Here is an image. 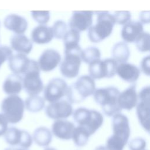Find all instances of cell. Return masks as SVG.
<instances>
[{
	"label": "cell",
	"instance_id": "6da1fadb",
	"mask_svg": "<svg viewBox=\"0 0 150 150\" xmlns=\"http://www.w3.org/2000/svg\"><path fill=\"white\" fill-rule=\"evenodd\" d=\"M120 92L117 88L110 86L100 88L94 92V99L99 104L104 114L111 117L119 114L121 109L118 104V98Z\"/></svg>",
	"mask_w": 150,
	"mask_h": 150
},
{
	"label": "cell",
	"instance_id": "7a4b0ae2",
	"mask_svg": "<svg viewBox=\"0 0 150 150\" xmlns=\"http://www.w3.org/2000/svg\"><path fill=\"white\" fill-rule=\"evenodd\" d=\"M95 12L97 13V22L88 28V37L91 42L98 43L111 34L115 22L112 14L108 11Z\"/></svg>",
	"mask_w": 150,
	"mask_h": 150
},
{
	"label": "cell",
	"instance_id": "3957f363",
	"mask_svg": "<svg viewBox=\"0 0 150 150\" xmlns=\"http://www.w3.org/2000/svg\"><path fill=\"white\" fill-rule=\"evenodd\" d=\"M95 88L94 80L89 76L84 75L67 87L66 96L70 104H78L92 95Z\"/></svg>",
	"mask_w": 150,
	"mask_h": 150
},
{
	"label": "cell",
	"instance_id": "277c9868",
	"mask_svg": "<svg viewBox=\"0 0 150 150\" xmlns=\"http://www.w3.org/2000/svg\"><path fill=\"white\" fill-rule=\"evenodd\" d=\"M73 119L79 126L84 127L91 135L100 128L104 121L102 114L96 111L80 107L73 112Z\"/></svg>",
	"mask_w": 150,
	"mask_h": 150
},
{
	"label": "cell",
	"instance_id": "5b68a950",
	"mask_svg": "<svg viewBox=\"0 0 150 150\" xmlns=\"http://www.w3.org/2000/svg\"><path fill=\"white\" fill-rule=\"evenodd\" d=\"M112 127L113 134L107 140L115 146L124 148L131 133L127 117L120 113L114 115L112 120Z\"/></svg>",
	"mask_w": 150,
	"mask_h": 150
},
{
	"label": "cell",
	"instance_id": "8992f818",
	"mask_svg": "<svg viewBox=\"0 0 150 150\" xmlns=\"http://www.w3.org/2000/svg\"><path fill=\"white\" fill-rule=\"evenodd\" d=\"M25 104L17 95H12L5 98L1 105L2 114L8 123L16 124L23 118Z\"/></svg>",
	"mask_w": 150,
	"mask_h": 150
},
{
	"label": "cell",
	"instance_id": "52a82bcc",
	"mask_svg": "<svg viewBox=\"0 0 150 150\" xmlns=\"http://www.w3.org/2000/svg\"><path fill=\"white\" fill-rule=\"evenodd\" d=\"M82 50L80 46L68 51H64V57L60 65L62 74L67 78L76 77L81 62Z\"/></svg>",
	"mask_w": 150,
	"mask_h": 150
},
{
	"label": "cell",
	"instance_id": "ba28073f",
	"mask_svg": "<svg viewBox=\"0 0 150 150\" xmlns=\"http://www.w3.org/2000/svg\"><path fill=\"white\" fill-rule=\"evenodd\" d=\"M118 63L113 59L98 60L89 64L88 72L92 79L111 78L116 74Z\"/></svg>",
	"mask_w": 150,
	"mask_h": 150
},
{
	"label": "cell",
	"instance_id": "9c48e42d",
	"mask_svg": "<svg viewBox=\"0 0 150 150\" xmlns=\"http://www.w3.org/2000/svg\"><path fill=\"white\" fill-rule=\"evenodd\" d=\"M22 79L23 87L30 96H36L43 90V84L40 77L39 67L37 62L30 70L24 74Z\"/></svg>",
	"mask_w": 150,
	"mask_h": 150
},
{
	"label": "cell",
	"instance_id": "30bf717a",
	"mask_svg": "<svg viewBox=\"0 0 150 150\" xmlns=\"http://www.w3.org/2000/svg\"><path fill=\"white\" fill-rule=\"evenodd\" d=\"M6 142L11 146H19L20 148L27 149L32 144V138L29 132L12 127L8 128L4 134Z\"/></svg>",
	"mask_w": 150,
	"mask_h": 150
},
{
	"label": "cell",
	"instance_id": "8fae6325",
	"mask_svg": "<svg viewBox=\"0 0 150 150\" xmlns=\"http://www.w3.org/2000/svg\"><path fill=\"white\" fill-rule=\"evenodd\" d=\"M137 107V114L141 126L147 131H149V87L142 88L139 93Z\"/></svg>",
	"mask_w": 150,
	"mask_h": 150
},
{
	"label": "cell",
	"instance_id": "7c38bea8",
	"mask_svg": "<svg viewBox=\"0 0 150 150\" xmlns=\"http://www.w3.org/2000/svg\"><path fill=\"white\" fill-rule=\"evenodd\" d=\"M67 87V84L63 79H52L45 88L44 97L50 103L58 101L64 96H66Z\"/></svg>",
	"mask_w": 150,
	"mask_h": 150
},
{
	"label": "cell",
	"instance_id": "4fadbf2b",
	"mask_svg": "<svg viewBox=\"0 0 150 150\" xmlns=\"http://www.w3.org/2000/svg\"><path fill=\"white\" fill-rule=\"evenodd\" d=\"M93 11H75L69 21L70 29L76 30L78 32L84 31L88 29L93 23Z\"/></svg>",
	"mask_w": 150,
	"mask_h": 150
},
{
	"label": "cell",
	"instance_id": "5bb4252c",
	"mask_svg": "<svg viewBox=\"0 0 150 150\" xmlns=\"http://www.w3.org/2000/svg\"><path fill=\"white\" fill-rule=\"evenodd\" d=\"M46 115L52 119L66 118L73 113L71 104L66 100H62L49 104L45 109Z\"/></svg>",
	"mask_w": 150,
	"mask_h": 150
},
{
	"label": "cell",
	"instance_id": "9a60e30c",
	"mask_svg": "<svg viewBox=\"0 0 150 150\" xmlns=\"http://www.w3.org/2000/svg\"><path fill=\"white\" fill-rule=\"evenodd\" d=\"M8 64L11 70L15 74H25L36 62L29 59L26 55L18 53L12 54L9 59Z\"/></svg>",
	"mask_w": 150,
	"mask_h": 150
},
{
	"label": "cell",
	"instance_id": "2e32d148",
	"mask_svg": "<svg viewBox=\"0 0 150 150\" xmlns=\"http://www.w3.org/2000/svg\"><path fill=\"white\" fill-rule=\"evenodd\" d=\"M61 60L59 53L54 49H46L40 55L38 65L43 71H50L55 69Z\"/></svg>",
	"mask_w": 150,
	"mask_h": 150
},
{
	"label": "cell",
	"instance_id": "e0dca14e",
	"mask_svg": "<svg viewBox=\"0 0 150 150\" xmlns=\"http://www.w3.org/2000/svg\"><path fill=\"white\" fill-rule=\"evenodd\" d=\"M138 96L136 91V85L133 84L122 93L118 98V104L120 108L127 110H131L137 105Z\"/></svg>",
	"mask_w": 150,
	"mask_h": 150
},
{
	"label": "cell",
	"instance_id": "ac0fdd59",
	"mask_svg": "<svg viewBox=\"0 0 150 150\" xmlns=\"http://www.w3.org/2000/svg\"><path fill=\"white\" fill-rule=\"evenodd\" d=\"M142 32L143 25L141 22L130 21L123 26L121 36L125 42L133 43Z\"/></svg>",
	"mask_w": 150,
	"mask_h": 150
},
{
	"label": "cell",
	"instance_id": "d6986e66",
	"mask_svg": "<svg viewBox=\"0 0 150 150\" xmlns=\"http://www.w3.org/2000/svg\"><path fill=\"white\" fill-rule=\"evenodd\" d=\"M75 128L73 122L63 120H57L52 124L53 134L58 138L69 140L71 138L72 133Z\"/></svg>",
	"mask_w": 150,
	"mask_h": 150
},
{
	"label": "cell",
	"instance_id": "ffe728a7",
	"mask_svg": "<svg viewBox=\"0 0 150 150\" xmlns=\"http://www.w3.org/2000/svg\"><path fill=\"white\" fill-rule=\"evenodd\" d=\"M5 27L16 35H22L28 28V22L26 19L17 14L8 15L4 21Z\"/></svg>",
	"mask_w": 150,
	"mask_h": 150
},
{
	"label": "cell",
	"instance_id": "44dd1931",
	"mask_svg": "<svg viewBox=\"0 0 150 150\" xmlns=\"http://www.w3.org/2000/svg\"><path fill=\"white\" fill-rule=\"evenodd\" d=\"M116 73L125 81L134 83L138 79L140 74V70L134 64L124 63H120L118 65Z\"/></svg>",
	"mask_w": 150,
	"mask_h": 150
},
{
	"label": "cell",
	"instance_id": "7402d4cb",
	"mask_svg": "<svg viewBox=\"0 0 150 150\" xmlns=\"http://www.w3.org/2000/svg\"><path fill=\"white\" fill-rule=\"evenodd\" d=\"M53 38L52 27L40 25L35 27L31 33L32 40L37 44L49 43Z\"/></svg>",
	"mask_w": 150,
	"mask_h": 150
},
{
	"label": "cell",
	"instance_id": "603a6c76",
	"mask_svg": "<svg viewBox=\"0 0 150 150\" xmlns=\"http://www.w3.org/2000/svg\"><path fill=\"white\" fill-rule=\"evenodd\" d=\"M11 46L12 49L25 55L29 54L33 47L32 42L23 34L13 35L11 38Z\"/></svg>",
	"mask_w": 150,
	"mask_h": 150
},
{
	"label": "cell",
	"instance_id": "cb8c5ba5",
	"mask_svg": "<svg viewBox=\"0 0 150 150\" xmlns=\"http://www.w3.org/2000/svg\"><path fill=\"white\" fill-rule=\"evenodd\" d=\"M22 77L18 74H12L7 77L3 84V90L8 95L19 94L22 88Z\"/></svg>",
	"mask_w": 150,
	"mask_h": 150
},
{
	"label": "cell",
	"instance_id": "d4e9b609",
	"mask_svg": "<svg viewBox=\"0 0 150 150\" xmlns=\"http://www.w3.org/2000/svg\"><path fill=\"white\" fill-rule=\"evenodd\" d=\"M112 55L113 59L117 63H126L130 55L129 49L127 43L124 42H120L115 43L112 49Z\"/></svg>",
	"mask_w": 150,
	"mask_h": 150
},
{
	"label": "cell",
	"instance_id": "484cf974",
	"mask_svg": "<svg viewBox=\"0 0 150 150\" xmlns=\"http://www.w3.org/2000/svg\"><path fill=\"white\" fill-rule=\"evenodd\" d=\"M32 139L40 146H47L52 142V134L47 128L40 127L35 130Z\"/></svg>",
	"mask_w": 150,
	"mask_h": 150
},
{
	"label": "cell",
	"instance_id": "4316f807",
	"mask_svg": "<svg viewBox=\"0 0 150 150\" xmlns=\"http://www.w3.org/2000/svg\"><path fill=\"white\" fill-rule=\"evenodd\" d=\"M80 38V33L76 30L70 29L67 30L63 38L64 46V51H68L79 47L80 46L79 45Z\"/></svg>",
	"mask_w": 150,
	"mask_h": 150
},
{
	"label": "cell",
	"instance_id": "83f0119b",
	"mask_svg": "<svg viewBox=\"0 0 150 150\" xmlns=\"http://www.w3.org/2000/svg\"><path fill=\"white\" fill-rule=\"evenodd\" d=\"M90 136V135L86 129L78 125L74 128L71 138L76 146L81 147L87 144Z\"/></svg>",
	"mask_w": 150,
	"mask_h": 150
},
{
	"label": "cell",
	"instance_id": "f1b7e54d",
	"mask_svg": "<svg viewBox=\"0 0 150 150\" xmlns=\"http://www.w3.org/2000/svg\"><path fill=\"white\" fill-rule=\"evenodd\" d=\"M26 110L30 112H36L42 110L45 107V100L39 96H31L28 97L25 103Z\"/></svg>",
	"mask_w": 150,
	"mask_h": 150
},
{
	"label": "cell",
	"instance_id": "f546056e",
	"mask_svg": "<svg viewBox=\"0 0 150 150\" xmlns=\"http://www.w3.org/2000/svg\"><path fill=\"white\" fill-rule=\"evenodd\" d=\"M101 53L100 50L94 46L88 47L81 52V60L87 64H90L96 60H100Z\"/></svg>",
	"mask_w": 150,
	"mask_h": 150
},
{
	"label": "cell",
	"instance_id": "4dcf8cb0",
	"mask_svg": "<svg viewBox=\"0 0 150 150\" xmlns=\"http://www.w3.org/2000/svg\"><path fill=\"white\" fill-rule=\"evenodd\" d=\"M137 49L141 52L149 51V34L143 32L135 41Z\"/></svg>",
	"mask_w": 150,
	"mask_h": 150
},
{
	"label": "cell",
	"instance_id": "1f68e13d",
	"mask_svg": "<svg viewBox=\"0 0 150 150\" xmlns=\"http://www.w3.org/2000/svg\"><path fill=\"white\" fill-rule=\"evenodd\" d=\"M52 29L53 36L57 39H63L67 32V25L64 21L59 20L54 23Z\"/></svg>",
	"mask_w": 150,
	"mask_h": 150
},
{
	"label": "cell",
	"instance_id": "d6a6232c",
	"mask_svg": "<svg viewBox=\"0 0 150 150\" xmlns=\"http://www.w3.org/2000/svg\"><path fill=\"white\" fill-rule=\"evenodd\" d=\"M32 18L39 24H46L50 19V11H32L30 12Z\"/></svg>",
	"mask_w": 150,
	"mask_h": 150
},
{
	"label": "cell",
	"instance_id": "836d02e7",
	"mask_svg": "<svg viewBox=\"0 0 150 150\" xmlns=\"http://www.w3.org/2000/svg\"><path fill=\"white\" fill-rule=\"evenodd\" d=\"M114 14L112 15L115 23L119 25H125L130 21L131 13L129 11H115L114 12Z\"/></svg>",
	"mask_w": 150,
	"mask_h": 150
},
{
	"label": "cell",
	"instance_id": "e575fe53",
	"mask_svg": "<svg viewBox=\"0 0 150 150\" xmlns=\"http://www.w3.org/2000/svg\"><path fill=\"white\" fill-rule=\"evenodd\" d=\"M146 146L145 140L140 137L132 139L128 144L129 150H145Z\"/></svg>",
	"mask_w": 150,
	"mask_h": 150
},
{
	"label": "cell",
	"instance_id": "d590c367",
	"mask_svg": "<svg viewBox=\"0 0 150 150\" xmlns=\"http://www.w3.org/2000/svg\"><path fill=\"white\" fill-rule=\"evenodd\" d=\"M12 56V50L9 46L5 45L0 46V67Z\"/></svg>",
	"mask_w": 150,
	"mask_h": 150
},
{
	"label": "cell",
	"instance_id": "8d00e7d4",
	"mask_svg": "<svg viewBox=\"0 0 150 150\" xmlns=\"http://www.w3.org/2000/svg\"><path fill=\"white\" fill-rule=\"evenodd\" d=\"M149 61L150 57L149 56H148L144 57L140 63L141 71L147 76H149Z\"/></svg>",
	"mask_w": 150,
	"mask_h": 150
},
{
	"label": "cell",
	"instance_id": "74e56055",
	"mask_svg": "<svg viewBox=\"0 0 150 150\" xmlns=\"http://www.w3.org/2000/svg\"><path fill=\"white\" fill-rule=\"evenodd\" d=\"M8 121L4 116V115L2 113H0V137L4 135L8 128Z\"/></svg>",
	"mask_w": 150,
	"mask_h": 150
},
{
	"label": "cell",
	"instance_id": "f35d334b",
	"mask_svg": "<svg viewBox=\"0 0 150 150\" xmlns=\"http://www.w3.org/2000/svg\"><path fill=\"white\" fill-rule=\"evenodd\" d=\"M94 150H108L105 146H102V145H100V146H97Z\"/></svg>",
	"mask_w": 150,
	"mask_h": 150
},
{
	"label": "cell",
	"instance_id": "ab89813d",
	"mask_svg": "<svg viewBox=\"0 0 150 150\" xmlns=\"http://www.w3.org/2000/svg\"><path fill=\"white\" fill-rule=\"evenodd\" d=\"M5 150H27V149H22V148H20L9 147V148H8L5 149Z\"/></svg>",
	"mask_w": 150,
	"mask_h": 150
},
{
	"label": "cell",
	"instance_id": "60d3db41",
	"mask_svg": "<svg viewBox=\"0 0 150 150\" xmlns=\"http://www.w3.org/2000/svg\"><path fill=\"white\" fill-rule=\"evenodd\" d=\"M44 150H56V149L53 148H50V147H47V148H46Z\"/></svg>",
	"mask_w": 150,
	"mask_h": 150
}]
</instances>
